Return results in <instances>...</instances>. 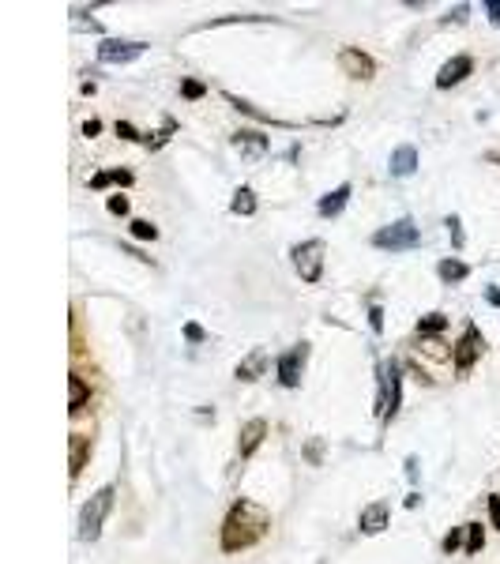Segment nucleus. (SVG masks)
<instances>
[{"mask_svg":"<svg viewBox=\"0 0 500 564\" xmlns=\"http://www.w3.org/2000/svg\"><path fill=\"white\" fill-rule=\"evenodd\" d=\"M267 531H271V512L260 508L256 501H237L230 508L226 523H222V549L226 553H241V549L256 546Z\"/></svg>","mask_w":500,"mask_h":564,"instance_id":"obj_1","label":"nucleus"},{"mask_svg":"<svg viewBox=\"0 0 500 564\" xmlns=\"http://www.w3.org/2000/svg\"><path fill=\"white\" fill-rule=\"evenodd\" d=\"M113 497H117V489L102 486L91 501L83 504V512H79V538H83V542H94V538L102 534V523H106V516L113 512Z\"/></svg>","mask_w":500,"mask_h":564,"instance_id":"obj_2","label":"nucleus"},{"mask_svg":"<svg viewBox=\"0 0 500 564\" xmlns=\"http://www.w3.org/2000/svg\"><path fill=\"white\" fill-rule=\"evenodd\" d=\"M373 245L384 252L418 249V245H422V230L414 226V219H399V222H391V226H384V230H376Z\"/></svg>","mask_w":500,"mask_h":564,"instance_id":"obj_3","label":"nucleus"},{"mask_svg":"<svg viewBox=\"0 0 500 564\" xmlns=\"http://www.w3.org/2000/svg\"><path fill=\"white\" fill-rule=\"evenodd\" d=\"M399 407H403V365L391 358L380 365V414L391 422Z\"/></svg>","mask_w":500,"mask_h":564,"instance_id":"obj_4","label":"nucleus"},{"mask_svg":"<svg viewBox=\"0 0 500 564\" xmlns=\"http://www.w3.org/2000/svg\"><path fill=\"white\" fill-rule=\"evenodd\" d=\"M294 267L301 282H320L324 275V241H305V245H294Z\"/></svg>","mask_w":500,"mask_h":564,"instance_id":"obj_5","label":"nucleus"},{"mask_svg":"<svg viewBox=\"0 0 500 564\" xmlns=\"http://www.w3.org/2000/svg\"><path fill=\"white\" fill-rule=\"evenodd\" d=\"M482 350H485V339H482V331L474 328V324H467V331L459 335V343L452 346V361H455V369L459 373H467L474 361L482 358Z\"/></svg>","mask_w":500,"mask_h":564,"instance_id":"obj_6","label":"nucleus"},{"mask_svg":"<svg viewBox=\"0 0 500 564\" xmlns=\"http://www.w3.org/2000/svg\"><path fill=\"white\" fill-rule=\"evenodd\" d=\"M147 53V42H121V38H106L98 46V61L102 64H132Z\"/></svg>","mask_w":500,"mask_h":564,"instance_id":"obj_7","label":"nucleus"},{"mask_svg":"<svg viewBox=\"0 0 500 564\" xmlns=\"http://www.w3.org/2000/svg\"><path fill=\"white\" fill-rule=\"evenodd\" d=\"M305 361H309V343L286 350L279 358V384L282 388H297L301 384V373H305Z\"/></svg>","mask_w":500,"mask_h":564,"instance_id":"obj_8","label":"nucleus"},{"mask_svg":"<svg viewBox=\"0 0 500 564\" xmlns=\"http://www.w3.org/2000/svg\"><path fill=\"white\" fill-rule=\"evenodd\" d=\"M339 68H343L350 79H373L376 76V61L369 57V53H361V49L346 46L343 53H339Z\"/></svg>","mask_w":500,"mask_h":564,"instance_id":"obj_9","label":"nucleus"},{"mask_svg":"<svg viewBox=\"0 0 500 564\" xmlns=\"http://www.w3.org/2000/svg\"><path fill=\"white\" fill-rule=\"evenodd\" d=\"M470 72H474V61H470L467 53H459V57H452V61L437 72V87L440 91H448V87H455V83H463Z\"/></svg>","mask_w":500,"mask_h":564,"instance_id":"obj_10","label":"nucleus"},{"mask_svg":"<svg viewBox=\"0 0 500 564\" xmlns=\"http://www.w3.org/2000/svg\"><path fill=\"white\" fill-rule=\"evenodd\" d=\"M264 437H267V422L264 418H252V422H245L241 425V437H237V455L241 459H249L260 444H264Z\"/></svg>","mask_w":500,"mask_h":564,"instance_id":"obj_11","label":"nucleus"},{"mask_svg":"<svg viewBox=\"0 0 500 564\" xmlns=\"http://www.w3.org/2000/svg\"><path fill=\"white\" fill-rule=\"evenodd\" d=\"M230 143H234V147L245 158H252V162H256V158H264L267 147H271L264 132H252V128H241V132H234V140H230Z\"/></svg>","mask_w":500,"mask_h":564,"instance_id":"obj_12","label":"nucleus"},{"mask_svg":"<svg viewBox=\"0 0 500 564\" xmlns=\"http://www.w3.org/2000/svg\"><path fill=\"white\" fill-rule=\"evenodd\" d=\"M361 534H380L384 527H388V504L376 501L369 504V508H361V519H358Z\"/></svg>","mask_w":500,"mask_h":564,"instance_id":"obj_13","label":"nucleus"},{"mask_svg":"<svg viewBox=\"0 0 500 564\" xmlns=\"http://www.w3.org/2000/svg\"><path fill=\"white\" fill-rule=\"evenodd\" d=\"M388 170H391V177H410V173L418 170V151L414 147H395L391 151V162H388Z\"/></svg>","mask_w":500,"mask_h":564,"instance_id":"obj_14","label":"nucleus"},{"mask_svg":"<svg viewBox=\"0 0 500 564\" xmlns=\"http://www.w3.org/2000/svg\"><path fill=\"white\" fill-rule=\"evenodd\" d=\"M264 369H267V350H260V346H256L249 358L237 361V380H245V384H249V380H260V376H264Z\"/></svg>","mask_w":500,"mask_h":564,"instance_id":"obj_15","label":"nucleus"},{"mask_svg":"<svg viewBox=\"0 0 500 564\" xmlns=\"http://www.w3.org/2000/svg\"><path fill=\"white\" fill-rule=\"evenodd\" d=\"M87 399H91L87 380H83V376H68V410H72V414H79V410L87 407Z\"/></svg>","mask_w":500,"mask_h":564,"instance_id":"obj_16","label":"nucleus"},{"mask_svg":"<svg viewBox=\"0 0 500 564\" xmlns=\"http://www.w3.org/2000/svg\"><path fill=\"white\" fill-rule=\"evenodd\" d=\"M72 478H79L83 474V467H87V455H91V437H83V433H72Z\"/></svg>","mask_w":500,"mask_h":564,"instance_id":"obj_17","label":"nucleus"},{"mask_svg":"<svg viewBox=\"0 0 500 564\" xmlns=\"http://www.w3.org/2000/svg\"><path fill=\"white\" fill-rule=\"evenodd\" d=\"M346 200H350V185H339L335 192H328V196L320 200V215H324V219H335L346 207Z\"/></svg>","mask_w":500,"mask_h":564,"instance_id":"obj_18","label":"nucleus"},{"mask_svg":"<svg viewBox=\"0 0 500 564\" xmlns=\"http://www.w3.org/2000/svg\"><path fill=\"white\" fill-rule=\"evenodd\" d=\"M230 211H234V215H241V219L256 215V192H252V188H237L234 200H230Z\"/></svg>","mask_w":500,"mask_h":564,"instance_id":"obj_19","label":"nucleus"},{"mask_svg":"<svg viewBox=\"0 0 500 564\" xmlns=\"http://www.w3.org/2000/svg\"><path fill=\"white\" fill-rule=\"evenodd\" d=\"M437 275H440V282H463L470 275V267L463 264V260H440V267H437Z\"/></svg>","mask_w":500,"mask_h":564,"instance_id":"obj_20","label":"nucleus"},{"mask_svg":"<svg viewBox=\"0 0 500 564\" xmlns=\"http://www.w3.org/2000/svg\"><path fill=\"white\" fill-rule=\"evenodd\" d=\"M110 185H132V173L128 170H110V173H94L91 177V188H110Z\"/></svg>","mask_w":500,"mask_h":564,"instance_id":"obj_21","label":"nucleus"},{"mask_svg":"<svg viewBox=\"0 0 500 564\" xmlns=\"http://www.w3.org/2000/svg\"><path fill=\"white\" fill-rule=\"evenodd\" d=\"M444 328H448V316L444 313H429L418 320V335H440Z\"/></svg>","mask_w":500,"mask_h":564,"instance_id":"obj_22","label":"nucleus"},{"mask_svg":"<svg viewBox=\"0 0 500 564\" xmlns=\"http://www.w3.org/2000/svg\"><path fill=\"white\" fill-rule=\"evenodd\" d=\"M422 350H425V354H429V358H437V361L452 358V350H448V346L440 343L437 335H422Z\"/></svg>","mask_w":500,"mask_h":564,"instance_id":"obj_23","label":"nucleus"},{"mask_svg":"<svg viewBox=\"0 0 500 564\" xmlns=\"http://www.w3.org/2000/svg\"><path fill=\"white\" fill-rule=\"evenodd\" d=\"M132 237H136V241H155L158 226H155V222H147V219H136V222H132Z\"/></svg>","mask_w":500,"mask_h":564,"instance_id":"obj_24","label":"nucleus"},{"mask_svg":"<svg viewBox=\"0 0 500 564\" xmlns=\"http://www.w3.org/2000/svg\"><path fill=\"white\" fill-rule=\"evenodd\" d=\"M230 98V106H237L241 113H249V117H256V121H271V113H264V110H256L252 102H245V98H237V94H226Z\"/></svg>","mask_w":500,"mask_h":564,"instance_id":"obj_25","label":"nucleus"},{"mask_svg":"<svg viewBox=\"0 0 500 564\" xmlns=\"http://www.w3.org/2000/svg\"><path fill=\"white\" fill-rule=\"evenodd\" d=\"M482 546H485L482 527H478V523H470V527H467V553L474 557V553H482Z\"/></svg>","mask_w":500,"mask_h":564,"instance_id":"obj_26","label":"nucleus"},{"mask_svg":"<svg viewBox=\"0 0 500 564\" xmlns=\"http://www.w3.org/2000/svg\"><path fill=\"white\" fill-rule=\"evenodd\" d=\"M181 94L196 102V98H204V94H207V87L200 83V79H181Z\"/></svg>","mask_w":500,"mask_h":564,"instance_id":"obj_27","label":"nucleus"},{"mask_svg":"<svg viewBox=\"0 0 500 564\" xmlns=\"http://www.w3.org/2000/svg\"><path fill=\"white\" fill-rule=\"evenodd\" d=\"M444 226H448V234H452L455 249H463V245H467V237H463V222L455 219V215H448V222H444Z\"/></svg>","mask_w":500,"mask_h":564,"instance_id":"obj_28","label":"nucleus"},{"mask_svg":"<svg viewBox=\"0 0 500 564\" xmlns=\"http://www.w3.org/2000/svg\"><path fill=\"white\" fill-rule=\"evenodd\" d=\"M305 459H309L313 467H320V459H324V444H320V437H313L309 444H305Z\"/></svg>","mask_w":500,"mask_h":564,"instance_id":"obj_29","label":"nucleus"},{"mask_svg":"<svg viewBox=\"0 0 500 564\" xmlns=\"http://www.w3.org/2000/svg\"><path fill=\"white\" fill-rule=\"evenodd\" d=\"M185 339H188V343H204L207 331L200 328V324H192V320H188V324H185Z\"/></svg>","mask_w":500,"mask_h":564,"instance_id":"obj_30","label":"nucleus"},{"mask_svg":"<svg viewBox=\"0 0 500 564\" xmlns=\"http://www.w3.org/2000/svg\"><path fill=\"white\" fill-rule=\"evenodd\" d=\"M173 128H177V125H173V121H166V125H162V132H158V136H155L151 143H147V147H151V151H158V147H162V143H166V140L173 136Z\"/></svg>","mask_w":500,"mask_h":564,"instance_id":"obj_31","label":"nucleus"},{"mask_svg":"<svg viewBox=\"0 0 500 564\" xmlns=\"http://www.w3.org/2000/svg\"><path fill=\"white\" fill-rule=\"evenodd\" d=\"M117 136H121V140H128V143H136V140H143L140 132H136V128L128 125V121H117Z\"/></svg>","mask_w":500,"mask_h":564,"instance_id":"obj_32","label":"nucleus"},{"mask_svg":"<svg viewBox=\"0 0 500 564\" xmlns=\"http://www.w3.org/2000/svg\"><path fill=\"white\" fill-rule=\"evenodd\" d=\"M459 546H463V527H455V531L444 538V553H455Z\"/></svg>","mask_w":500,"mask_h":564,"instance_id":"obj_33","label":"nucleus"},{"mask_svg":"<svg viewBox=\"0 0 500 564\" xmlns=\"http://www.w3.org/2000/svg\"><path fill=\"white\" fill-rule=\"evenodd\" d=\"M467 16H470V8H467V4H459V8H452V12H448V19H444V23H467Z\"/></svg>","mask_w":500,"mask_h":564,"instance_id":"obj_34","label":"nucleus"},{"mask_svg":"<svg viewBox=\"0 0 500 564\" xmlns=\"http://www.w3.org/2000/svg\"><path fill=\"white\" fill-rule=\"evenodd\" d=\"M369 324H373V331H384V309H380V305L369 309Z\"/></svg>","mask_w":500,"mask_h":564,"instance_id":"obj_35","label":"nucleus"},{"mask_svg":"<svg viewBox=\"0 0 500 564\" xmlns=\"http://www.w3.org/2000/svg\"><path fill=\"white\" fill-rule=\"evenodd\" d=\"M485 16H489V23L500 27V0H485Z\"/></svg>","mask_w":500,"mask_h":564,"instance_id":"obj_36","label":"nucleus"},{"mask_svg":"<svg viewBox=\"0 0 500 564\" xmlns=\"http://www.w3.org/2000/svg\"><path fill=\"white\" fill-rule=\"evenodd\" d=\"M110 211H113V215H128V200H125V196H110Z\"/></svg>","mask_w":500,"mask_h":564,"instance_id":"obj_37","label":"nucleus"},{"mask_svg":"<svg viewBox=\"0 0 500 564\" xmlns=\"http://www.w3.org/2000/svg\"><path fill=\"white\" fill-rule=\"evenodd\" d=\"M489 519H493V527L500 531V497H489Z\"/></svg>","mask_w":500,"mask_h":564,"instance_id":"obj_38","label":"nucleus"},{"mask_svg":"<svg viewBox=\"0 0 500 564\" xmlns=\"http://www.w3.org/2000/svg\"><path fill=\"white\" fill-rule=\"evenodd\" d=\"M485 301H489V305H497V309H500V286H485Z\"/></svg>","mask_w":500,"mask_h":564,"instance_id":"obj_39","label":"nucleus"},{"mask_svg":"<svg viewBox=\"0 0 500 564\" xmlns=\"http://www.w3.org/2000/svg\"><path fill=\"white\" fill-rule=\"evenodd\" d=\"M98 132H102V121H87L83 125V136H98Z\"/></svg>","mask_w":500,"mask_h":564,"instance_id":"obj_40","label":"nucleus"},{"mask_svg":"<svg viewBox=\"0 0 500 564\" xmlns=\"http://www.w3.org/2000/svg\"><path fill=\"white\" fill-rule=\"evenodd\" d=\"M407 478H410V482L418 478V459H414V455H410V459H407Z\"/></svg>","mask_w":500,"mask_h":564,"instance_id":"obj_41","label":"nucleus"},{"mask_svg":"<svg viewBox=\"0 0 500 564\" xmlns=\"http://www.w3.org/2000/svg\"><path fill=\"white\" fill-rule=\"evenodd\" d=\"M489 162H500V155H489Z\"/></svg>","mask_w":500,"mask_h":564,"instance_id":"obj_42","label":"nucleus"}]
</instances>
